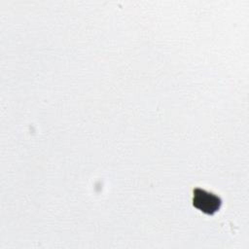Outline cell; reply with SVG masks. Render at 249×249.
<instances>
[{"label":"cell","instance_id":"1","mask_svg":"<svg viewBox=\"0 0 249 249\" xmlns=\"http://www.w3.org/2000/svg\"><path fill=\"white\" fill-rule=\"evenodd\" d=\"M221 203V198L215 194L200 188H196L194 190L193 204L200 211L211 215L219 210Z\"/></svg>","mask_w":249,"mask_h":249}]
</instances>
